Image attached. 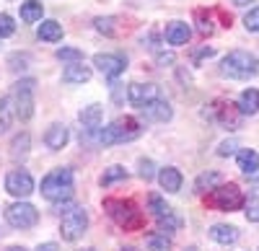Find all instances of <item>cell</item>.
I'll return each instance as SVG.
<instances>
[{
	"mask_svg": "<svg viewBox=\"0 0 259 251\" xmlns=\"http://www.w3.org/2000/svg\"><path fill=\"white\" fill-rule=\"evenodd\" d=\"M122 251H135V248H122Z\"/></svg>",
	"mask_w": 259,
	"mask_h": 251,
	"instance_id": "cell-43",
	"label": "cell"
},
{
	"mask_svg": "<svg viewBox=\"0 0 259 251\" xmlns=\"http://www.w3.org/2000/svg\"><path fill=\"white\" fill-rule=\"evenodd\" d=\"M215 186H221V174H215V171H205L194 181V189L197 192H207V189H215Z\"/></svg>",
	"mask_w": 259,
	"mask_h": 251,
	"instance_id": "cell-24",
	"label": "cell"
},
{
	"mask_svg": "<svg viewBox=\"0 0 259 251\" xmlns=\"http://www.w3.org/2000/svg\"><path fill=\"white\" fill-rule=\"evenodd\" d=\"M127 98L133 107H145V104L156 101L158 98V86H153V83H133V86L127 88Z\"/></svg>",
	"mask_w": 259,
	"mask_h": 251,
	"instance_id": "cell-10",
	"label": "cell"
},
{
	"mask_svg": "<svg viewBox=\"0 0 259 251\" xmlns=\"http://www.w3.org/2000/svg\"><path fill=\"white\" fill-rule=\"evenodd\" d=\"M36 251H60V248H57V243H41Z\"/></svg>",
	"mask_w": 259,
	"mask_h": 251,
	"instance_id": "cell-39",
	"label": "cell"
},
{
	"mask_svg": "<svg viewBox=\"0 0 259 251\" xmlns=\"http://www.w3.org/2000/svg\"><path fill=\"white\" fill-rule=\"evenodd\" d=\"M117 18H112V16H106V18H96V29L101 31V34H106V36H114L117 34Z\"/></svg>",
	"mask_w": 259,
	"mask_h": 251,
	"instance_id": "cell-33",
	"label": "cell"
},
{
	"mask_svg": "<svg viewBox=\"0 0 259 251\" xmlns=\"http://www.w3.org/2000/svg\"><path fill=\"white\" fill-rule=\"evenodd\" d=\"M34 86H36V83L31 78L18 80L16 86H13V93H11L13 112H16L18 119H24V122L31 119V114H34Z\"/></svg>",
	"mask_w": 259,
	"mask_h": 251,
	"instance_id": "cell-7",
	"label": "cell"
},
{
	"mask_svg": "<svg viewBox=\"0 0 259 251\" xmlns=\"http://www.w3.org/2000/svg\"><path fill=\"white\" fill-rule=\"evenodd\" d=\"M212 114H215V119H218L223 127H228V130H236V127H239L241 112H239V107H233V104L218 101V104L212 107Z\"/></svg>",
	"mask_w": 259,
	"mask_h": 251,
	"instance_id": "cell-12",
	"label": "cell"
},
{
	"mask_svg": "<svg viewBox=\"0 0 259 251\" xmlns=\"http://www.w3.org/2000/svg\"><path fill=\"white\" fill-rule=\"evenodd\" d=\"M94 65H96L106 78H117V75H122L124 68H127V57H122V55H96V57H94Z\"/></svg>",
	"mask_w": 259,
	"mask_h": 251,
	"instance_id": "cell-11",
	"label": "cell"
},
{
	"mask_svg": "<svg viewBox=\"0 0 259 251\" xmlns=\"http://www.w3.org/2000/svg\"><path fill=\"white\" fill-rule=\"evenodd\" d=\"M39 18H41V3H36V0L21 3V21H24V24H34Z\"/></svg>",
	"mask_w": 259,
	"mask_h": 251,
	"instance_id": "cell-23",
	"label": "cell"
},
{
	"mask_svg": "<svg viewBox=\"0 0 259 251\" xmlns=\"http://www.w3.org/2000/svg\"><path fill=\"white\" fill-rule=\"evenodd\" d=\"M62 80L65 83H89L91 80V68L83 65V62H73L62 70Z\"/></svg>",
	"mask_w": 259,
	"mask_h": 251,
	"instance_id": "cell-16",
	"label": "cell"
},
{
	"mask_svg": "<svg viewBox=\"0 0 259 251\" xmlns=\"http://www.w3.org/2000/svg\"><path fill=\"white\" fill-rule=\"evenodd\" d=\"M78 117H80V124L85 130H99L101 119H104V109L99 107V104H91V107H83Z\"/></svg>",
	"mask_w": 259,
	"mask_h": 251,
	"instance_id": "cell-15",
	"label": "cell"
},
{
	"mask_svg": "<svg viewBox=\"0 0 259 251\" xmlns=\"http://www.w3.org/2000/svg\"><path fill=\"white\" fill-rule=\"evenodd\" d=\"M39 39H45V41H60L62 39V26L57 24V21H41Z\"/></svg>",
	"mask_w": 259,
	"mask_h": 251,
	"instance_id": "cell-22",
	"label": "cell"
},
{
	"mask_svg": "<svg viewBox=\"0 0 259 251\" xmlns=\"http://www.w3.org/2000/svg\"><path fill=\"white\" fill-rule=\"evenodd\" d=\"M221 73L233 78V80H249L259 73V60L256 55L251 52H244V49H233L223 57V65H221Z\"/></svg>",
	"mask_w": 259,
	"mask_h": 251,
	"instance_id": "cell-2",
	"label": "cell"
},
{
	"mask_svg": "<svg viewBox=\"0 0 259 251\" xmlns=\"http://www.w3.org/2000/svg\"><path fill=\"white\" fill-rule=\"evenodd\" d=\"M96 132V142L99 145H117V142H130L140 135V122L135 117H119L114 119L109 127L104 130H91Z\"/></svg>",
	"mask_w": 259,
	"mask_h": 251,
	"instance_id": "cell-4",
	"label": "cell"
},
{
	"mask_svg": "<svg viewBox=\"0 0 259 251\" xmlns=\"http://www.w3.org/2000/svg\"><path fill=\"white\" fill-rule=\"evenodd\" d=\"M104 210L109 213V218L119 228H124V231H140L145 225V215L138 210V205L130 202V199H106Z\"/></svg>",
	"mask_w": 259,
	"mask_h": 251,
	"instance_id": "cell-3",
	"label": "cell"
},
{
	"mask_svg": "<svg viewBox=\"0 0 259 251\" xmlns=\"http://www.w3.org/2000/svg\"><path fill=\"white\" fill-rule=\"evenodd\" d=\"M179 225H182V220H179L174 213H171L168 218H161V220H158V231H161L163 236H171V233L179 231Z\"/></svg>",
	"mask_w": 259,
	"mask_h": 251,
	"instance_id": "cell-29",
	"label": "cell"
},
{
	"mask_svg": "<svg viewBox=\"0 0 259 251\" xmlns=\"http://www.w3.org/2000/svg\"><path fill=\"white\" fill-rule=\"evenodd\" d=\"M205 205L215 207V210H223V213H233L239 207H244L246 199H244V192L236 184H221L210 194H205Z\"/></svg>",
	"mask_w": 259,
	"mask_h": 251,
	"instance_id": "cell-5",
	"label": "cell"
},
{
	"mask_svg": "<svg viewBox=\"0 0 259 251\" xmlns=\"http://www.w3.org/2000/svg\"><path fill=\"white\" fill-rule=\"evenodd\" d=\"M244 207H246V218H249L251 223H259V199H256V197H251Z\"/></svg>",
	"mask_w": 259,
	"mask_h": 251,
	"instance_id": "cell-36",
	"label": "cell"
},
{
	"mask_svg": "<svg viewBox=\"0 0 259 251\" xmlns=\"http://www.w3.org/2000/svg\"><path fill=\"white\" fill-rule=\"evenodd\" d=\"M11 98L6 96V98H0V135H6L8 130H11Z\"/></svg>",
	"mask_w": 259,
	"mask_h": 251,
	"instance_id": "cell-28",
	"label": "cell"
},
{
	"mask_svg": "<svg viewBox=\"0 0 259 251\" xmlns=\"http://www.w3.org/2000/svg\"><path fill=\"white\" fill-rule=\"evenodd\" d=\"M148 248L150 251H168L171 248V238L163 236V233H153V236H148Z\"/></svg>",
	"mask_w": 259,
	"mask_h": 251,
	"instance_id": "cell-30",
	"label": "cell"
},
{
	"mask_svg": "<svg viewBox=\"0 0 259 251\" xmlns=\"http://www.w3.org/2000/svg\"><path fill=\"white\" fill-rule=\"evenodd\" d=\"M244 26H246V31H259V6L251 8V11L244 16Z\"/></svg>",
	"mask_w": 259,
	"mask_h": 251,
	"instance_id": "cell-35",
	"label": "cell"
},
{
	"mask_svg": "<svg viewBox=\"0 0 259 251\" xmlns=\"http://www.w3.org/2000/svg\"><path fill=\"white\" fill-rule=\"evenodd\" d=\"M158 181H161V186L166 192H179L182 189V174H179V169H174V166H166V169H161L158 171Z\"/></svg>",
	"mask_w": 259,
	"mask_h": 251,
	"instance_id": "cell-17",
	"label": "cell"
},
{
	"mask_svg": "<svg viewBox=\"0 0 259 251\" xmlns=\"http://www.w3.org/2000/svg\"><path fill=\"white\" fill-rule=\"evenodd\" d=\"M210 55H212V49H210V47H205V49H200V52H197V60H202V57H210Z\"/></svg>",
	"mask_w": 259,
	"mask_h": 251,
	"instance_id": "cell-40",
	"label": "cell"
},
{
	"mask_svg": "<svg viewBox=\"0 0 259 251\" xmlns=\"http://www.w3.org/2000/svg\"><path fill=\"white\" fill-rule=\"evenodd\" d=\"M16 34V24L8 13H0V39H8Z\"/></svg>",
	"mask_w": 259,
	"mask_h": 251,
	"instance_id": "cell-34",
	"label": "cell"
},
{
	"mask_svg": "<svg viewBox=\"0 0 259 251\" xmlns=\"http://www.w3.org/2000/svg\"><path fill=\"white\" fill-rule=\"evenodd\" d=\"M83 251H94V248H83Z\"/></svg>",
	"mask_w": 259,
	"mask_h": 251,
	"instance_id": "cell-44",
	"label": "cell"
},
{
	"mask_svg": "<svg viewBox=\"0 0 259 251\" xmlns=\"http://www.w3.org/2000/svg\"><path fill=\"white\" fill-rule=\"evenodd\" d=\"M236 163H239V169H241L244 174H256V169H259V156L246 148V150H241L239 156H236Z\"/></svg>",
	"mask_w": 259,
	"mask_h": 251,
	"instance_id": "cell-21",
	"label": "cell"
},
{
	"mask_svg": "<svg viewBox=\"0 0 259 251\" xmlns=\"http://www.w3.org/2000/svg\"><path fill=\"white\" fill-rule=\"evenodd\" d=\"M57 60L73 65V62H83V52L80 49H73V47H62V49H57Z\"/></svg>",
	"mask_w": 259,
	"mask_h": 251,
	"instance_id": "cell-31",
	"label": "cell"
},
{
	"mask_svg": "<svg viewBox=\"0 0 259 251\" xmlns=\"http://www.w3.org/2000/svg\"><path fill=\"white\" fill-rule=\"evenodd\" d=\"M163 36H166V41H168V44L182 47V44H187V41H189V36H192V29H189V24H184V21H171V24H166V31H163Z\"/></svg>",
	"mask_w": 259,
	"mask_h": 251,
	"instance_id": "cell-13",
	"label": "cell"
},
{
	"mask_svg": "<svg viewBox=\"0 0 259 251\" xmlns=\"http://www.w3.org/2000/svg\"><path fill=\"white\" fill-rule=\"evenodd\" d=\"M148 205H150V210H153V215L161 220V218H168L171 213H174V210H171V207L158 197V194H150V199H148Z\"/></svg>",
	"mask_w": 259,
	"mask_h": 251,
	"instance_id": "cell-26",
	"label": "cell"
},
{
	"mask_svg": "<svg viewBox=\"0 0 259 251\" xmlns=\"http://www.w3.org/2000/svg\"><path fill=\"white\" fill-rule=\"evenodd\" d=\"M41 197L60 205L73 197V171L70 169H55L41 179Z\"/></svg>",
	"mask_w": 259,
	"mask_h": 251,
	"instance_id": "cell-1",
	"label": "cell"
},
{
	"mask_svg": "<svg viewBox=\"0 0 259 251\" xmlns=\"http://www.w3.org/2000/svg\"><path fill=\"white\" fill-rule=\"evenodd\" d=\"M45 142L52 150L65 148V142H68V127H65V124H52V127L47 130V135H45Z\"/></svg>",
	"mask_w": 259,
	"mask_h": 251,
	"instance_id": "cell-18",
	"label": "cell"
},
{
	"mask_svg": "<svg viewBox=\"0 0 259 251\" xmlns=\"http://www.w3.org/2000/svg\"><path fill=\"white\" fill-rule=\"evenodd\" d=\"M8 251H26V248H21V246H13V248H8Z\"/></svg>",
	"mask_w": 259,
	"mask_h": 251,
	"instance_id": "cell-42",
	"label": "cell"
},
{
	"mask_svg": "<svg viewBox=\"0 0 259 251\" xmlns=\"http://www.w3.org/2000/svg\"><path fill=\"white\" fill-rule=\"evenodd\" d=\"M6 192L13 194V197H18V199L29 197V194L34 192V179H31V174L24 171V169L11 171V174L6 176Z\"/></svg>",
	"mask_w": 259,
	"mask_h": 251,
	"instance_id": "cell-9",
	"label": "cell"
},
{
	"mask_svg": "<svg viewBox=\"0 0 259 251\" xmlns=\"http://www.w3.org/2000/svg\"><path fill=\"white\" fill-rule=\"evenodd\" d=\"M239 112L241 114H256L259 112V91L256 88H246L239 96Z\"/></svg>",
	"mask_w": 259,
	"mask_h": 251,
	"instance_id": "cell-20",
	"label": "cell"
},
{
	"mask_svg": "<svg viewBox=\"0 0 259 251\" xmlns=\"http://www.w3.org/2000/svg\"><path fill=\"white\" fill-rule=\"evenodd\" d=\"M153 161H140V169H138V174H140V179H145V181H150L153 179Z\"/></svg>",
	"mask_w": 259,
	"mask_h": 251,
	"instance_id": "cell-37",
	"label": "cell"
},
{
	"mask_svg": "<svg viewBox=\"0 0 259 251\" xmlns=\"http://www.w3.org/2000/svg\"><path fill=\"white\" fill-rule=\"evenodd\" d=\"M127 179V171L122 169V166H112V169H106L104 176H101V186H112L114 181H122Z\"/></svg>",
	"mask_w": 259,
	"mask_h": 251,
	"instance_id": "cell-27",
	"label": "cell"
},
{
	"mask_svg": "<svg viewBox=\"0 0 259 251\" xmlns=\"http://www.w3.org/2000/svg\"><path fill=\"white\" fill-rule=\"evenodd\" d=\"M194 18H197V29H200V34H212V18L200 8V11H194Z\"/></svg>",
	"mask_w": 259,
	"mask_h": 251,
	"instance_id": "cell-32",
	"label": "cell"
},
{
	"mask_svg": "<svg viewBox=\"0 0 259 251\" xmlns=\"http://www.w3.org/2000/svg\"><path fill=\"white\" fill-rule=\"evenodd\" d=\"M143 114H145V119H153V122H168L171 119V107H168V101L156 98V101L145 104Z\"/></svg>",
	"mask_w": 259,
	"mask_h": 251,
	"instance_id": "cell-14",
	"label": "cell"
},
{
	"mask_svg": "<svg viewBox=\"0 0 259 251\" xmlns=\"http://www.w3.org/2000/svg\"><path fill=\"white\" fill-rule=\"evenodd\" d=\"M210 238H212V241H218V243H223V246H228V243H236V238H239V231H236L233 225H223V223H218V225H212V228H210Z\"/></svg>",
	"mask_w": 259,
	"mask_h": 251,
	"instance_id": "cell-19",
	"label": "cell"
},
{
	"mask_svg": "<svg viewBox=\"0 0 259 251\" xmlns=\"http://www.w3.org/2000/svg\"><path fill=\"white\" fill-rule=\"evenodd\" d=\"M233 6H249V3H254V0H231Z\"/></svg>",
	"mask_w": 259,
	"mask_h": 251,
	"instance_id": "cell-41",
	"label": "cell"
},
{
	"mask_svg": "<svg viewBox=\"0 0 259 251\" xmlns=\"http://www.w3.org/2000/svg\"><path fill=\"white\" fill-rule=\"evenodd\" d=\"M29 145H31V137L24 132V135H18L16 140H13V145H11V156L13 158H24L26 153H29Z\"/></svg>",
	"mask_w": 259,
	"mask_h": 251,
	"instance_id": "cell-25",
	"label": "cell"
},
{
	"mask_svg": "<svg viewBox=\"0 0 259 251\" xmlns=\"http://www.w3.org/2000/svg\"><path fill=\"white\" fill-rule=\"evenodd\" d=\"M85 228H89V215L80 205H68L62 213V220H60V233L65 241H78Z\"/></svg>",
	"mask_w": 259,
	"mask_h": 251,
	"instance_id": "cell-6",
	"label": "cell"
},
{
	"mask_svg": "<svg viewBox=\"0 0 259 251\" xmlns=\"http://www.w3.org/2000/svg\"><path fill=\"white\" fill-rule=\"evenodd\" d=\"M236 150V142L228 140V142H221V148H218V156H231Z\"/></svg>",
	"mask_w": 259,
	"mask_h": 251,
	"instance_id": "cell-38",
	"label": "cell"
},
{
	"mask_svg": "<svg viewBox=\"0 0 259 251\" xmlns=\"http://www.w3.org/2000/svg\"><path fill=\"white\" fill-rule=\"evenodd\" d=\"M6 220L11 228H18V231H26V228H34L39 223V210L29 202H16L6 210Z\"/></svg>",
	"mask_w": 259,
	"mask_h": 251,
	"instance_id": "cell-8",
	"label": "cell"
}]
</instances>
